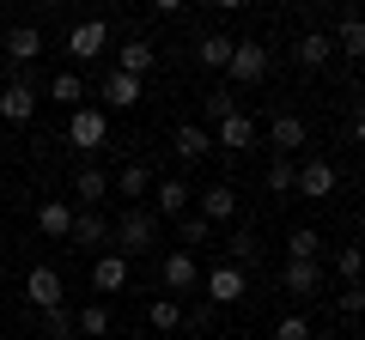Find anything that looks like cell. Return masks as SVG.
<instances>
[{
    "label": "cell",
    "instance_id": "obj_1",
    "mask_svg": "<svg viewBox=\"0 0 365 340\" xmlns=\"http://www.w3.org/2000/svg\"><path fill=\"white\" fill-rule=\"evenodd\" d=\"M153 249H158V213L128 207L116 219V255H153Z\"/></svg>",
    "mask_w": 365,
    "mask_h": 340
},
{
    "label": "cell",
    "instance_id": "obj_2",
    "mask_svg": "<svg viewBox=\"0 0 365 340\" xmlns=\"http://www.w3.org/2000/svg\"><path fill=\"white\" fill-rule=\"evenodd\" d=\"M158 286H165V298H177V292H195V286H201V262L189 255V249H170L165 262H158Z\"/></svg>",
    "mask_w": 365,
    "mask_h": 340
},
{
    "label": "cell",
    "instance_id": "obj_3",
    "mask_svg": "<svg viewBox=\"0 0 365 340\" xmlns=\"http://www.w3.org/2000/svg\"><path fill=\"white\" fill-rule=\"evenodd\" d=\"M104 140H110L104 110H86V104H79V110H73V122H67V146H73V152H98Z\"/></svg>",
    "mask_w": 365,
    "mask_h": 340
},
{
    "label": "cell",
    "instance_id": "obj_4",
    "mask_svg": "<svg viewBox=\"0 0 365 340\" xmlns=\"http://www.w3.org/2000/svg\"><path fill=\"white\" fill-rule=\"evenodd\" d=\"M31 116H37V85H31V79H6V92H0V122L25 128Z\"/></svg>",
    "mask_w": 365,
    "mask_h": 340
},
{
    "label": "cell",
    "instance_id": "obj_5",
    "mask_svg": "<svg viewBox=\"0 0 365 340\" xmlns=\"http://www.w3.org/2000/svg\"><path fill=\"white\" fill-rule=\"evenodd\" d=\"M268 140H274V158H292L304 140H311V128H304V116H299V110H280V116L268 122Z\"/></svg>",
    "mask_w": 365,
    "mask_h": 340
},
{
    "label": "cell",
    "instance_id": "obj_6",
    "mask_svg": "<svg viewBox=\"0 0 365 340\" xmlns=\"http://www.w3.org/2000/svg\"><path fill=\"white\" fill-rule=\"evenodd\" d=\"M335 183H341V176H335V164H329V158H304L292 188H299L304 201H329V195H335Z\"/></svg>",
    "mask_w": 365,
    "mask_h": 340
},
{
    "label": "cell",
    "instance_id": "obj_7",
    "mask_svg": "<svg viewBox=\"0 0 365 340\" xmlns=\"http://www.w3.org/2000/svg\"><path fill=\"white\" fill-rule=\"evenodd\" d=\"M25 304L31 310H55V304H61V274H55L49 262L25 274Z\"/></svg>",
    "mask_w": 365,
    "mask_h": 340
},
{
    "label": "cell",
    "instance_id": "obj_8",
    "mask_svg": "<svg viewBox=\"0 0 365 340\" xmlns=\"http://www.w3.org/2000/svg\"><path fill=\"white\" fill-rule=\"evenodd\" d=\"M225 73H232L237 85H256V79L268 73V49H262L256 37H250V43H237V49H232V67H225Z\"/></svg>",
    "mask_w": 365,
    "mask_h": 340
},
{
    "label": "cell",
    "instance_id": "obj_9",
    "mask_svg": "<svg viewBox=\"0 0 365 340\" xmlns=\"http://www.w3.org/2000/svg\"><path fill=\"white\" fill-rule=\"evenodd\" d=\"M244 292H250V280H244V267H213L207 274V304H244Z\"/></svg>",
    "mask_w": 365,
    "mask_h": 340
},
{
    "label": "cell",
    "instance_id": "obj_10",
    "mask_svg": "<svg viewBox=\"0 0 365 340\" xmlns=\"http://www.w3.org/2000/svg\"><path fill=\"white\" fill-rule=\"evenodd\" d=\"M104 43H110V25L104 18H86V25H73V37H67V55L91 61V55H104Z\"/></svg>",
    "mask_w": 365,
    "mask_h": 340
},
{
    "label": "cell",
    "instance_id": "obj_11",
    "mask_svg": "<svg viewBox=\"0 0 365 340\" xmlns=\"http://www.w3.org/2000/svg\"><path fill=\"white\" fill-rule=\"evenodd\" d=\"M232 49H237V43L225 37V31H201V37H195V61L213 67V73H225V67H232Z\"/></svg>",
    "mask_w": 365,
    "mask_h": 340
},
{
    "label": "cell",
    "instance_id": "obj_12",
    "mask_svg": "<svg viewBox=\"0 0 365 340\" xmlns=\"http://www.w3.org/2000/svg\"><path fill=\"white\" fill-rule=\"evenodd\" d=\"M280 292H292V298H317V292H323V267H317V262H287Z\"/></svg>",
    "mask_w": 365,
    "mask_h": 340
},
{
    "label": "cell",
    "instance_id": "obj_13",
    "mask_svg": "<svg viewBox=\"0 0 365 340\" xmlns=\"http://www.w3.org/2000/svg\"><path fill=\"white\" fill-rule=\"evenodd\" d=\"M207 146H213V134L201 128V122H182V128L170 134V152H177L182 164H195V158H207Z\"/></svg>",
    "mask_w": 365,
    "mask_h": 340
},
{
    "label": "cell",
    "instance_id": "obj_14",
    "mask_svg": "<svg viewBox=\"0 0 365 340\" xmlns=\"http://www.w3.org/2000/svg\"><path fill=\"white\" fill-rule=\"evenodd\" d=\"M250 140H256V122H250L244 110H232V116H225L220 128H213V146H225V152H244Z\"/></svg>",
    "mask_w": 365,
    "mask_h": 340
},
{
    "label": "cell",
    "instance_id": "obj_15",
    "mask_svg": "<svg viewBox=\"0 0 365 340\" xmlns=\"http://www.w3.org/2000/svg\"><path fill=\"white\" fill-rule=\"evenodd\" d=\"M153 61H158V49H153V43L128 37V43H122V55H116V73H128V79H146V73H153Z\"/></svg>",
    "mask_w": 365,
    "mask_h": 340
},
{
    "label": "cell",
    "instance_id": "obj_16",
    "mask_svg": "<svg viewBox=\"0 0 365 340\" xmlns=\"http://www.w3.org/2000/svg\"><path fill=\"white\" fill-rule=\"evenodd\" d=\"M91 286H98V292H122V286H128V255H116V249L98 255V262H91Z\"/></svg>",
    "mask_w": 365,
    "mask_h": 340
},
{
    "label": "cell",
    "instance_id": "obj_17",
    "mask_svg": "<svg viewBox=\"0 0 365 340\" xmlns=\"http://www.w3.org/2000/svg\"><path fill=\"white\" fill-rule=\"evenodd\" d=\"M329 55H335V37H323V31H304L292 43V61L299 67H329Z\"/></svg>",
    "mask_w": 365,
    "mask_h": 340
},
{
    "label": "cell",
    "instance_id": "obj_18",
    "mask_svg": "<svg viewBox=\"0 0 365 340\" xmlns=\"http://www.w3.org/2000/svg\"><path fill=\"white\" fill-rule=\"evenodd\" d=\"M335 49L347 55V61H365V18H359V13H341V25H335Z\"/></svg>",
    "mask_w": 365,
    "mask_h": 340
},
{
    "label": "cell",
    "instance_id": "obj_19",
    "mask_svg": "<svg viewBox=\"0 0 365 340\" xmlns=\"http://www.w3.org/2000/svg\"><path fill=\"white\" fill-rule=\"evenodd\" d=\"M189 213V183L182 176H158V219H182Z\"/></svg>",
    "mask_w": 365,
    "mask_h": 340
},
{
    "label": "cell",
    "instance_id": "obj_20",
    "mask_svg": "<svg viewBox=\"0 0 365 340\" xmlns=\"http://www.w3.org/2000/svg\"><path fill=\"white\" fill-rule=\"evenodd\" d=\"M0 43H6V55H13L19 67H25V61H37V55H43V37H37V25H13V31H6Z\"/></svg>",
    "mask_w": 365,
    "mask_h": 340
},
{
    "label": "cell",
    "instance_id": "obj_21",
    "mask_svg": "<svg viewBox=\"0 0 365 340\" xmlns=\"http://www.w3.org/2000/svg\"><path fill=\"white\" fill-rule=\"evenodd\" d=\"M37 231L43 237H73V207H67V201H43L37 207Z\"/></svg>",
    "mask_w": 365,
    "mask_h": 340
},
{
    "label": "cell",
    "instance_id": "obj_22",
    "mask_svg": "<svg viewBox=\"0 0 365 340\" xmlns=\"http://www.w3.org/2000/svg\"><path fill=\"white\" fill-rule=\"evenodd\" d=\"M104 237H110V225H104V213H98V207L73 213V243H79V249H98Z\"/></svg>",
    "mask_w": 365,
    "mask_h": 340
},
{
    "label": "cell",
    "instance_id": "obj_23",
    "mask_svg": "<svg viewBox=\"0 0 365 340\" xmlns=\"http://www.w3.org/2000/svg\"><path fill=\"white\" fill-rule=\"evenodd\" d=\"M201 219H207V225H220V219H237V195H232L225 183H213L207 195H201Z\"/></svg>",
    "mask_w": 365,
    "mask_h": 340
},
{
    "label": "cell",
    "instance_id": "obj_24",
    "mask_svg": "<svg viewBox=\"0 0 365 340\" xmlns=\"http://www.w3.org/2000/svg\"><path fill=\"white\" fill-rule=\"evenodd\" d=\"M170 328H182V304L177 298H153L146 304V334H170Z\"/></svg>",
    "mask_w": 365,
    "mask_h": 340
},
{
    "label": "cell",
    "instance_id": "obj_25",
    "mask_svg": "<svg viewBox=\"0 0 365 340\" xmlns=\"http://www.w3.org/2000/svg\"><path fill=\"white\" fill-rule=\"evenodd\" d=\"M116 195H128L134 207H140V195H153V164H122V176H116Z\"/></svg>",
    "mask_w": 365,
    "mask_h": 340
},
{
    "label": "cell",
    "instance_id": "obj_26",
    "mask_svg": "<svg viewBox=\"0 0 365 340\" xmlns=\"http://www.w3.org/2000/svg\"><path fill=\"white\" fill-rule=\"evenodd\" d=\"M37 328L49 340H73L79 334V322H73V310H67V304H55V310H37Z\"/></svg>",
    "mask_w": 365,
    "mask_h": 340
},
{
    "label": "cell",
    "instance_id": "obj_27",
    "mask_svg": "<svg viewBox=\"0 0 365 340\" xmlns=\"http://www.w3.org/2000/svg\"><path fill=\"white\" fill-rule=\"evenodd\" d=\"M73 195L86 201V207H98V201L110 195V176H104V170H98V164H86V170H79V176H73Z\"/></svg>",
    "mask_w": 365,
    "mask_h": 340
},
{
    "label": "cell",
    "instance_id": "obj_28",
    "mask_svg": "<svg viewBox=\"0 0 365 340\" xmlns=\"http://www.w3.org/2000/svg\"><path fill=\"white\" fill-rule=\"evenodd\" d=\"M104 97H110V110H134V104H140V79L110 73V79H104Z\"/></svg>",
    "mask_w": 365,
    "mask_h": 340
},
{
    "label": "cell",
    "instance_id": "obj_29",
    "mask_svg": "<svg viewBox=\"0 0 365 340\" xmlns=\"http://www.w3.org/2000/svg\"><path fill=\"white\" fill-rule=\"evenodd\" d=\"M177 237H182V249L195 255V243H213V225L201 219V213H182V219H177Z\"/></svg>",
    "mask_w": 365,
    "mask_h": 340
},
{
    "label": "cell",
    "instance_id": "obj_30",
    "mask_svg": "<svg viewBox=\"0 0 365 340\" xmlns=\"http://www.w3.org/2000/svg\"><path fill=\"white\" fill-rule=\"evenodd\" d=\"M317 249H323V237H317L311 225H299V231L287 237V262H317Z\"/></svg>",
    "mask_w": 365,
    "mask_h": 340
},
{
    "label": "cell",
    "instance_id": "obj_31",
    "mask_svg": "<svg viewBox=\"0 0 365 340\" xmlns=\"http://www.w3.org/2000/svg\"><path fill=\"white\" fill-rule=\"evenodd\" d=\"M256 231H250V225H237V231H232V243H225V255H232V267H250V262H256Z\"/></svg>",
    "mask_w": 365,
    "mask_h": 340
},
{
    "label": "cell",
    "instance_id": "obj_32",
    "mask_svg": "<svg viewBox=\"0 0 365 340\" xmlns=\"http://www.w3.org/2000/svg\"><path fill=\"white\" fill-rule=\"evenodd\" d=\"M335 274H347V286H359V280H365V249L359 243H341L335 249Z\"/></svg>",
    "mask_w": 365,
    "mask_h": 340
},
{
    "label": "cell",
    "instance_id": "obj_33",
    "mask_svg": "<svg viewBox=\"0 0 365 340\" xmlns=\"http://www.w3.org/2000/svg\"><path fill=\"white\" fill-rule=\"evenodd\" d=\"M262 183H268V195H292V183H299V164H292V158H274Z\"/></svg>",
    "mask_w": 365,
    "mask_h": 340
},
{
    "label": "cell",
    "instance_id": "obj_34",
    "mask_svg": "<svg viewBox=\"0 0 365 340\" xmlns=\"http://www.w3.org/2000/svg\"><path fill=\"white\" fill-rule=\"evenodd\" d=\"M73 322H79V334H91V340H104V334H110V304H86V310H79Z\"/></svg>",
    "mask_w": 365,
    "mask_h": 340
},
{
    "label": "cell",
    "instance_id": "obj_35",
    "mask_svg": "<svg viewBox=\"0 0 365 340\" xmlns=\"http://www.w3.org/2000/svg\"><path fill=\"white\" fill-rule=\"evenodd\" d=\"M49 97H61V104H73V110H79V97H86V79L67 67V73H55V79H49Z\"/></svg>",
    "mask_w": 365,
    "mask_h": 340
},
{
    "label": "cell",
    "instance_id": "obj_36",
    "mask_svg": "<svg viewBox=\"0 0 365 340\" xmlns=\"http://www.w3.org/2000/svg\"><path fill=\"white\" fill-rule=\"evenodd\" d=\"M274 340H311V322H304V316H280Z\"/></svg>",
    "mask_w": 365,
    "mask_h": 340
},
{
    "label": "cell",
    "instance_id": "obj_37",
    "mask_svg": "<svg viewBox=\"0 0 365 340\" xmlns=\"http://www.w3.org/2000/svg\"><path fill=\"white\" fill-rule=\"evenodd\" d=\"M232 110H237V104H232V92H213V97H207V122H213V128H220Z\"/></svg>",
    "mask_w": 365,
    "mask_h": 340
},
{
    "label": "cell",
    "instance_id": "obj_38",
    "mask_svg": "<svg viewBox=\"0 0 365 340\" xmlns=\"http://www.w3.org/2000/svg\"><path fill=\"white\" fill-rule=\"evenodd\" d=\"M335 310H341V316H365V292H359V286H347V292H341V304H335Z\"/></svg>",
    "mask_w": 365,
    "mask_h": 340
},
{
    "label": "cell",
    "instance_id": "obj_39",
    "mask_svg": "<svg viewBox=\"0 0 365 340\" xmlns=\"http://www.w3.org/2000/svg\"><path fill=\"white\" fill-rule=\"evenodd\" d=\"M347 140H365V104H359V110L347 116Z\"/></svg>",
    "mask_w": 365,
    "mask_h": 340
},
{
    "label": "cell",
    "instance_id": "obj_40",
    "mask_svg": "<svg viewBox=\"0 0 365 340\" xmlns=\"http://www.w3.org/2000/svg\"><path fill=\"white\" fill-rule=\"evenodd\" d=\"M134 340H158V334H134Z\"/></svg>",
    "mask_w": 365,
    "mask_h": 340
},
{
    "label": "cell",
    "instance_id": "obj_41",
    "mask_svg": "<svg viewBox=\"0 0 365 340\" xmlns=\"http://www.w3.org/2000/svg\"><path fill=\"white\" fill-rule=\"evenodd\" d=\"M13 340H31V334H13Z\"/></svg>",
    "mask_w": 365,
    "mask_h": 340
},
{
    "label": "cell",
    "instance_id": "obj_42",
    "mask_svg": "<svg viewBox=\"0 0 365 340\" xmlns=\"http://www.w3.org/2000/svg\"><path fill=\"white\" fill-rule=\"evenodd\" d=\"M359 183H365V170H359Z\"/></svg>",
    "mask_w": 365,
    "mask_h": 340
},
{
    "label": "cell",
    "instance_id": "obj_43",
    "mask_svg": "<svg viewBox=\"0 0 365 340\" xmlns=\"http://www.w3.org/2000/svg\"><path fill=\"white\" fill-rule=\"evenodd\" d=\"M359 292H365V280H359Z\"/></svg>",
    "mask_w": 365,
    "mask_h": 340
},
{
    "label": "cell",
    "instance_id": "obj_44",
    "mask_svg": "<svg viewBox=\"0 0 365 340\" xmlns=\"http://www.w3.org/2000/svg\"><path fill=\"white\" fill-rule=\"evenodd\" d=\"M0 37H6V31H0Z\"/></svg>",
    "mask_w": 365,
    "mask_h": 340
}]
</instances>
